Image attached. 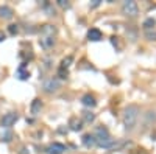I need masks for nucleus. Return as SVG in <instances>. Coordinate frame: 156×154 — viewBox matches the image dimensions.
I'll return each mask as SVG.
<instances>
[{
	"instance_id": "nucleus-1",
	"label": "nucleus",
	"mask_w": 156,
	"mask_h": 154,
	"mask_svg": "<svg viewBox=\"0 0 156 154\" xmlns=\"http://www.w3.org/2000/svg\"><path fill=\"white\" fill-rule=\"evenodd\" d=\"M139 108L136 104H130V106H126L125 111H123V125L126 129H133L134 126H136V122L139 118Z\"/></svg>"
},
{
	"instance_id": "nucleus-2",
	"label": "nucleus",
	"mask_w": 156,
	"mask_h": 154,
	"mask_svg": "<svg viewBox=\"0 0 156 154\" xmlns=\"http://www.w3.org/2000/svg\"><path fill=\"white\" fill-rule=\"evenodd\" d=\"M122 13L128 17H136L139 14V8H138V3L134 0H126L122 5Z\"/></svg>"
},
{
	"instance_id": "nucleus-3",
	"label": "nucleus",
	"mask_w": 156,
	"mask_h": 154,
	"mask_svg": "<svg viewBox=\"0 0 156 154\" xmlns=\"http://www.w3.org/2000/svg\"><path fill=\"white\" fill-rule=\"evenodd\" d=\"M94 137H95V142H97V145H100V143H105V142H108L111 137H109V131H108L105 126H98V128H95V131H94V134H92Z\"/></svg>"
},
{
	"instance_id": "nucleus-4",
	"label": "nucleus",
	"mask_w": 156,
	"mask_h": 154,
	"mask_svg": "<svg viewBox=\"0 0 156 154\" xmlns=\"http://www.w3.org/2000/svg\"><path fill=\"white\" fill-rule=\"evenodd\" d=\"M17 118H19V115L16 114V112H10V114H5V115L2 117V126H3V128H6V129H10L11 126L17 122Z\"/></svg>"
},
{
	"instance_id": "nucleus-5",
	"label": "nucleus",
	"mask_w": 156,
	"mask_h": 154,
	"mask_svg": "<svg viewBox=\"0 0 156 154\" xmlns=\"http://www.w3.org/2000/svg\"><path fill=\"white\" fill-rule=\"evenodd\" d=\"M59 86H61V83L56 78H50V80L44 81V90L45 92H56L59 89Z\"/></svg>"
},
{
	"instance_id": "nucleus-6",
	"label": "nucleus",
	"mask_w": 156,
	"mask_h": 154,
	"mask_svg": "<svg viewBox=\"0 0 156 154\" xmlns=\"http://www.w3.org/2000/svg\"><path fill=\"white\" fill-rule=\"evenodd\" d=\"M64 151H66V146L63 143H58V142L49 145V148H47V153L49 154H63Z\"/></svg>"
},
{
	"instance_id": "nucleus-7",
	"label": "nucleus",
	"mask_w": 156,
	"mask_h": 154,
	"mask_svg": "<svg viewBox=\"0 0 156 154\" xmlns=\"http://www.w3.org/2000/svg\"><path fill=\"white\" fill-rule=\"evenodd\" d=\"M87 39L92 41V42H97L101 39V31L98 28H91L89 31H87Z\"/></svg>"
},
{
	"instance_id": "nucleus-8",
	"label": "nucleus",
	"mask_w": 156,
	"mask_h": 154,
	"mask_svg": "<svg viewBox=\"0 0 156 154\" xmlns=\"http://www.w3.org/2000/svg\"><path fill=\"white\" fill-rule=\"evenodd\" d=\"M55 33H56V28L53 27V25H44L42 28H41V36H55Z\"/></svg>"
},
{
	"instance_id": "nucleus-9",
	"label": "nucleus",
	"mask_w": 156,
	"mask_h": 154,
	"mask_svg": "<svg viewBox=\"0 0 156 154\" xmlns=\"http://www.w3.org/2000/svg\"><path fill=\"white\" fill-rule=\"evenodd\" d=\"M39 44L44 48H50V47H53V44H55V39H53V36H41Z\"/></svg>"
},
{
	"instance_id": "nucleus-10",
	"label": "nucleus",
	"mask_w": 156,
	"mask_h": 154,
	"mask_svg": "<svg viewBox=\"0 0 156 154\" xmlns=\"http://www.w3.org/2000/svg\"><path fill=\"white\" fill-rule=\"evenodd\" d=\"M83 145L86 146V148H92V146H95L97 145L95 137H94L92 134H84L83 136Z\"/></svg>"
},
{
	"instance_id": "nucleus-11",
	"label": "nucleus",
	"mask_w": 156,
	"mask_h": 154,
	"mask_svg": "<svg viewBox=\"0 0 156 154\" xmlns=\"http://www.w3.org/2000/svg\"><path fill=\"white\" fill-rule=\"evenodd\" d=\"M81 103L84 104V106H87V108H94L97 104V101H95V98H94L91 94H86L83 98H81Z\"/></svg>"
},
{
	"instance_id": "nucleus-12",
	"label": "nucleus",
	"mask_w": 156,
	"mask_h": 154,
	"mask_svg": "<svg viewBox=\"0 0 156 154\" xmlns=\"http://www.w3.org/2000/svg\"><path fill=\"white\" fill-rule=\"evenodd\" d=\"M13 16H14V13H13V10L10 8V6H0V17H3V19H13Z\"/></svg>"
},
{
	"instance_id": "nucleus-13",
	"label": "nucleus",
	"mask_w": 156,
	"mask_h": 154,
	"mask_svg": "<svg viewBox=\"0 0 156 154\" xmlns=\"http://www.w3.org/2000/svg\"><path fill=\"white\" fill-rule=\"evenodd\" d=\"M69 126H70L72 131H81V128H83V122L78 120L77 117H72L69 120Z\"/></svg>"
},
{
	"instance_id": "nucleus-14",
	"label": "nucleus",
	"mask_w": 156,
	"mask_h": 154,
	"mask_svg": "<svg viewBox=\"0 0 156 154\" xmlns=\"http://www.w3.org/2000/svg\"><path fill=\"white\" fill-rule=\"evenodd\" d=\"M41 108H42V103H41V100H39V98H35L33 103H31V114H35V115L39 114Z\"/></svg>"
},
{
	"instance_id": "nucleus-15",
	"label": "nucleus",
	"mask_w": 156,
	"mask_h": 154,
	"mask_svg": "<svg viewBox=\"0 0 156 154\" xmlns=\"http://www.w3.org/2000/svg\"><path fill=\"white\" fill-rule=\"evenodd\" d=\"M24 67H25V64H22L19 67V72H17V75H19V80H28L30 78V73L28 72H24Z\"/></svg>"
},
{
	"instance_id": "nucleus-16",
	"label": "nucleus",
	"mask_w": 156,
	"mask_h": 154,
	"mask_svg": "<svg viewBox=\"0 0 156 154\" xmlns=\"http://www.w3.org/2000/svg\"><path fill=\"white\" fill-rule=\"evenodd\" d=\"M155 25H156V20L153 19V17H150V19H147L145 22H144V28L147 31H150L152 28H155Z\"/></svg>"
},
{
	"instance_id": "nucleus-17",
	"label": "nucleus",
	"mask_w": 156,
	"mask_h": 154,
	"mask_svg": "<svg viewBox=\"0 0 156 154\" xmlns=\"http://www.w3.org/2000/svg\"><path fill=\"white\" fill-rule=\"evenodd\" d=\"M72 62H73V58H72V56H66V58L61 61V67H59V69H67V67L72 64Z\"/></svg>"
},
{
	"instance_id": "nucleus-18",
	"label": "nucleus",
	"mask_w": 156,
	"mask_h": 154,
	"mask_svg": "<svg viewBox=\"0 0 156 154\" xmlns=\"http://www.w3.org/2000/svg\"><path fill=\"white\" fill-rule=\"evenodd\" d=\"M83 120L86 123H92L94 120H95V115H94L92 112H83Z\"/></svg>"
},
{
	"instance_id": "nucleus-19",
	"label": "nucleus",
	"mask_w": 156,
	"mask_h": 154,
	"mask_svg": "<svg viewBox=\"0 0 156 154\" xmlns=\"http://www.w3.org/2000/svg\"><path fill=\"white\" fill-rule=\"evenodd\" d=\"M11 139H13V134H11L10 131L2 132V140H3V142H11Z\"/></svg>"
},
{
	"instance_id": "nucleus-20",
	"label": "nucleus",
	"mask_w": 156,
	"mask_h": 154,
	"mask_svg": "<svg viewBox=\"0 0 156 154\" xmlns=\"http://www.w3.org/2000/svg\"><path fill=\"white\" fill-rule=\"evenodd\" d=\"M58 76H59V78H63V80H66L67 76H69L67 69H59V70H58Z\"/></svg>"
},
{
	"instance_id": "nucleus-21",
	"label": "nucleus",
	"mask_w": 156,
	"mask_h": 154,
	"mask_svg": "<svg viewBox=\"0 0 156 154\" xmlns=\"http://www.w3.org/2000/svg\"><path fill=\"white\" fill-rule=\"evenodd\" d=\"M8 31H10V34H16V33L19 31V28H17V25L13 24V25H10V27H8Z\"/></svg>"
},
{
	"instance_id": "nucleus-22",
	"label": "nucleus",
	"mask_w": 156,
	"mask_h": 154,
	"mask_svg": "<svg viewBox=\"0 0 156 154\" xmlns=\"http://www.w3.org/2000/svg\"><path fill=\"white\" fill-rule=\"evenodd\" d=\"M147 39L156 41V31H147Z\"/></svg>"
},
{
	"instance_id": "nucleus-23",
	"label": "nucleus",
	"mask_w": 156,
	"mask_h": 154,
	"mask_svg": "<svg viewBox=\"0 0 156 154\" xmlns=\"http://www.w3.org/2000/svg\"><path fill=\"white\" fill-rule=\"evenodd\" d=\"M58 5L61 6V8H67V6H69V3H67L66 0H58Z\"/></svg>"
},
{
	"instance_id": "nucleus-24",
	"label": "nucleus",
	"mask_w": 156,
	"mask_h": 154,
	"mask_svg": "<svg viewBox=\"0 0 156 154\" xmlns=\"http://www.w3.org/2000/svg\"><path fill=\"white\" fill-rule=\"evenodd\" d=\"M100 2H101V0H92V5L97 6V5H100Z\"/></svg>"
},
{
	"instance_id": "nucleus-25",
	"label": "nucleus",
	"mask_w": 156,
	"mask_h": 154,
	"mask_svg": "<svg viewBox=\"0 0 156 154\" xmlns=\"http://www.w3.org/2000/svg\"><path fill=\"white\" fill-rule=\"evenodd\" d=\"M2 41H5V33L0 31V42H2Z\"/></svg>"
},
{
	"instance_id": "nucleus-26",
	"label": "nucleus",
	"mask_w": 156,
	"mask_h": 154,
	"mask_svg": "<svg viewBox=\"0 0 156 154\" xmlns=\"http://www.w3.org/2000/svg\"><path fill=\"white\" fill-rule=\"evenodd\" d=\"M20 154H27V150H25V148H22V153H20Z\"/></svg>"
}]
</instances>
